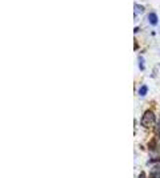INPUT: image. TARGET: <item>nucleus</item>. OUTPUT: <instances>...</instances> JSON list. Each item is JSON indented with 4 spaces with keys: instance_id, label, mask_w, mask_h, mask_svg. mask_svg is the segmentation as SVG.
Masks as SVG:
<instances>
[{
    "instance_id": "nucleus-3",
    "label": "nucleus",
    "mask_w": 160,
    "mask_h": 178,
    "mask_svg": "<svg viewBox=\"0 0 160 178\" xmlns=\"http://www.w3.org/2000/svg\"><path fill=\"white\" fill-rule=\"evenodd\" d=\"M147 92H148V88H147L145 85H143L140 88V90H139V94H140V96H145V94H147Z\"/></svg>"
},
{
    "instance_id": "nucleus-5",
    "label": "nucleus",
    "mask_w": 160,
    "mask_h": 178,
    "mask_svg": "<svg viewBox=\"0 0 160 178\" xmlns=\"http://www.w3.org/2000/svg\"><path fill=\"white\" fill-rule=\"evenodd\" d=\"M139 178H145V175H144V173H140V175H139Z\"/></svg>"
},
{
    "instance_id": "nucleus-1",
    "label": "nucleus",
    "mask_w": 160,
    "mask_h": 178,
    "mask_svg": "<svg viewBox=\"0 0 160 178\" xmlns=\"http://www.w3.org/2000/svg\"><path fill=\"white\" fill-rule=\"evenodd\" d=\"M156 121V116L152 110H147L141 117V125L143 126H152Z\"/></svg>"
},
{
    "instance_id": "nucleus-6",
    "label": "nucleus",
    "mask_w": 160,
    "mask_h": 178,
    "mask_svg": "<svg viewBox=\"0 0 160 178\" xmlns=\"http://www.w3.org/2000/svg\"><path fill=\"white\" fill-rule=\"evenodd\" d=\"M159 134H160V132H159Z\"/></svg>"
},
{
    "instance_id": "nucleus-2",
    "label": "nucleus",
    "mask_w": 160,
    "mask_h": 178,
    "mask_svg": "<svg viewBox=\"0 0 160 178\" xmlns=\"http://www.w3.org/2000/svg\"><path fill=\"white\" fill-rule=\"evenodd\" d=\"M148 20H149V23L152 24V25H156V24H157V16L155 15V13H149V15H148Z\"/></svg>"
},
{
    "instance_id": "nucleus-4",
    "label": "nucleus",
    "mask_w": 160,
    "mask_h": 178,
    "mask_svg": "<svg viewBox=\"0 0 160 178\" xmlns=\"http://www.w3.org/2000/svg\"><path fill=\"white\" fill-rule=\"evenodd\" d=\"M139 65H140V69H144V62H143V57H139Z\"/></svg>"
}]
</instances>
